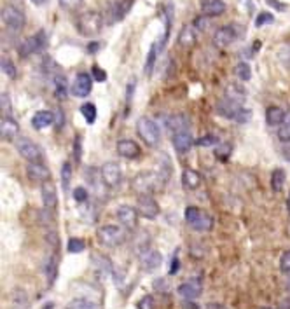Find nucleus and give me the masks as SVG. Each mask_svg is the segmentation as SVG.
Here are the masks:
<instances>
[{
	"instance_id": "b1692460",
	"label": "nucleus",
	"mask_w": 290,
	"mask_h": 309,
	"mask_svg": "<svg viewBox=\"0 0 290 309\" xmlns=\"http://www.w3.org/2000/svg\"><path fill=\"white\" fill-rule=\"evenodd\" d=\"M201 13L210 18L222 16V14L226 13L224 0H203V2H201Z\"/></svg>"
},
{
	"instance_id": "9b49d317",
	"label": "nucleus",
	"mask_w": 290,
	"mask_h": 309,
	"mask_svg": "<svg viewBox=\"0 0 290 309\" xmlns=\"http://www.w3.org/2000/svg\"><path fill=\"white\" fill-rule=\"evenodd\" d=\"M138 260H140V268L144 269L145 272H152V271H156V269L161 268L163 255H161V251L147 248V250H144L142 253H138Z\"/></svg>"
},
{
	"instance_id": "603ef678",
	"label": "nucleus",
	"mask_w": 290,
	"mask_h": 309,
	"mask_svg": "<svg viewBox=\"0 0 290 309\" xmlns=\"http://www.w3.org/2000/svg\"><path fill=\"white\" fill-rule=\"evenodd\" d=\"M208 18L210 16H205V14H201V16H198L194 21H192V26H194L196 30H207L208 28V25H210V21H208Z\"/></svg>"
},
{
	"instance_id": "4468645a",
	"label": "nucleus",
	"mask_w": 290,
	"mask_h": 309,
	"mask_svg": "<svg viewBox=\"0 0 290 309\" xmlns=\"http://www.w3.org/2000/svg\"><path fill=\"white\" fill-rule=\"evenodd\" d=\"M93 76L87 72H81L75 77L74 84H72V95L77 98H86L93 89Z\"/></svg>"
},
{
	"instance_id": "72a5a7b5",
	"label": "nucleus",
	"mask_w": 290,
	"mask_h": 309,
	"mask_svg": "<svg viewBox=\"0 0 290 309\" xmlns=\"http://www.w3.org/2000/svg\"><path fill=\"white\" fill-rule=\"evenodd\" d=\"M234 74H236V77L240 80H243V82H249L250 79H252V68H250V65L247 61H240L234 67Z\"/></svg>"
},
{
	"instance_id": "a19ab883",
	"label": "nucleus",
	"mask_w": 290,
	"mask_h": 309,
	"mask_svg": "<svg viewBox=\"0 0 290 309\" xmlns=\"http://www.w3.org/2000/svg\"><path fill=\"white\" fill-rule=\"evenodd\" d=\"M280 130H278V136L282 142H290V112L285 116V121L282 124L278 126Z\"/></svg>"
},
{
	"instance_id": "3c124183",
	"label": "nucleus",
	"mask_w": 290,
	"mask_h": 309,
	"mask_svg": "<svg viewBox=\"0 0 290 309\" xmlns=\"http://www.w3.org/2000/svg\"><path fill=\"white\" fill-rule=\"evenodd\" d=\"M60 5H62L63 9H66V11H77V9L83 5V0H60Z\"/></svg>"
},
{
	"instance_id": "a18cd8bd",
	"label": "nucleus",
	"mask_w": 290,
	"mask_h": 309,
	"mask_svg": "<svg viewBox=\"0 0 290 309\" xmlns=\"http://www.w3.org/2000/svg\"><path fill=\"white\" fill-rule=\"evenodd\" d=\"M271 23H274V16L271 13H259L257 18H255V26L257 28H261L264 25H271Z\"/></svg>"
},
{
	"instance_id": "4be33fe9",
	"label": "nucleus",
	"mask_w": 290,
	"mask_h": 309,
	"mask_svg": "<svg viewBox=\"0 0 290 309\" xmlns=\"http://www.w3.org/2000/svg\"><path fill=\"white\" fill-rule=\"evenodd\" d=\"M241 105L238 103V101L231 100V98H222V100L219 101V103L215 105V112L219 114L220 117H226V119H234L238 114V110H240Z\"/></svg>"
},
{
	"instance_id": "58836bf2",
	"label": "nucleus",
	"mask_w": 290,
	"mask_h": 309,
	"mask_svg": "<svg viewBox=\"0 0 290 309\" xmlns=\"http://www.w3.org/2000/svg\"><path fill=\"white\" fill-rule=\"evenodd\" d=\"M0 112H2V117H11V114H13V105H11L9 93L0 95Z\"/></svg>"
},
{
	"instance_id": "69168bd1",
	"label": "nucleus",
	"mask_w": 290,
	"mask_h": 309,
	"mask_svg": "<svg viewBox=\"0 0 290 309\" xmlns=\"http://www.w3.org/2000/svg\"><path fill=\"white\" fill-rule=\"evenodd\" d=\"M287 210H289L290 213V193H289V197H287Z\"/></svg>"
},
{
	"instance_id": "ea45409f",
	"label": "nucleus",
	"mask_w": 290,
	"mask_h": 309,
	"mask_svg": "<svg viewBox=\"0 0 290 309\" xmlns=\"http://www.w3.org/2000/svg\"><path fill=\"white\" fill-rule=\"evenodd\" d=\"M0 68H2V72H4L9 79H16L18 77L16 67H14V63L11 61L9 58H2V61H0Z\"/></svg>"
},
{
	"instance_id": "8fccbe9b",
	"label": "nucleus",
	"mask_w": 290,
	"mask_h": 309,
	"mask_svg": "<svg viewBox=\"0 0 290 309\" xmlns=\"http://www.w3.org/2000/svg\"><path fill=\"white\" fill-rule=\"evenodd\" d=\"M231 151H232V147L229 145V143H220V145L217 147L215 154H217V157H219V159L226 161V159L229 157V154H231Z\"/></svg>"
},
{
	"instance_id": "052dcab7",
	"label": "nucleus",
	"mask_w": 290,
	"mask_h": 309,
	"mask_svg": "<svg viewBox=\"0 0 290 309\" xmlns=\"http://www.w3.org/2000/svg\"><path fill=\"white\" fill-rule=\"evenodd\" d=\"M180 269V262H178V255H173V260L170 262V274H177V271Z\"/></svg>"
},
{
	"instance_id": "09e8293b",
	"label": "nucleus",
	"mask_w": 290,
	"mask_h": 309,
	"mask_svg": "<svg viewBox=\"0 0 290 309\" xmlns=\"http://www.w3.org/2000/svg\"><path fill=\"white\" fill-rule=\"evenodd\" d=\"M91 76L96 82H105V80H107V72L102 67H98V65H93L91 67Z\"/></svg>"
},
{
	"instance_id": "a211bd4d",
	"label": "nucleus",
	"mask_w": 290,
	"mask_h": 309,
	"mask_svg": "<svg viewBox=\"0 0 290 309\" xmlns=\"http://www.w3.org/2000/svg\"><path fill=\"white\" fill-rule=\"evenodd\" d=\"M116 149H117V154H119L121 157H124V159H137L142 152L140 145H138L135 140H129V138H123V140H119Z\"/></svg>"
},
{
	"instance_id": "f03ea898",
	"label": "nucleus",
	"mask_w": 290,
	"mask_h": 309,
	"mask_svg": "<svg viewBox=\"0 0 290 309\" xmlns=\"http://www.w3.org/2000/svg\"><path fill=\"white\" fill-rule=\"evenodd\" d=\"M159 182L165 184L166 180L161 176V173H154V172H144L138 173L137 176H133L131 180V191L140 194H152L159 189Z\"/></svg>"
},
{
	"instance_id": "37998d69",
	"label": "nucleus",
	"mask_w": 290,
	"mask_h": 309,
	"mask_svg": "<svg viewBox=\"0 0 290 309\" xmlns=\"http://www.w3.org/2000/svg\"><path fill=\"white\" fill-rule=\"evenodd\" d=\"M226 97L231 98V100H234V101H240V100H243L245 91L241 88H238V86H234V84H231V86L228 88V91H226Z\"/></svg>"
},
{
	"instance_id": "864d4df0",
	"label": "nucleus",
	"mask_w": 290,
	"mask_h": 309,
	"mask_svg": "<svg viewBox=\"0 0 290 309\" xmlns=\"http://www.w3.org/2000/svg\"><path fill=\"white\" fill-rule=\"evenodd\" d=\"M87 197H89V193H87L86 187H75L74 189V199L77 201V203H84V201H87Z\"/></svg>"
},
{
	"instance_id": "13d9d810",
	"label": "nucleus",
	"mask_w": 290,
	"mask_h": 309,
	"mask_svg": "<svg viewBox=\"0 0 290 309\" xmlns=\"http://www.w3.org/2000/svg\"><path fill=\"white\" fill-rule=\"evenodd\" d=\"M135 88H137V79L131 77V80L128 82V88H126V105L131 103L133 100V93H135Z\"/></svg>"
},
{
	"instance_id": "2eb2a0df",
	"label": "nucleus",
	"mask_w": 290,
	"mask_h": 309,
	"mask_svg": "<svg viewBox=\"0 0 290 309\" xmlns=\"http://www.w3.org/2000/svg\"><path fill=\"white\" fill-rule=\"evenodd\" d=\"M41 194H42V205L47 212H54L56 206H58V191H56V185L49 180L42 182L41 187Z\"/></svg>"
},
{
	"instance_id": "c03bdc74",
	"label": "nucleus",
	"mask_w": 290,
	"mask_h": 309,
	"mask_svg": "<svg viewBox=\"0 0 290 309\" xmlns=\"http://www.w3.org/2000/svg\"><path fill=\"white\" fill-rule=\"evenodd\" d=\"M196 145H198V147L219 145V136H215V135H205V136H201L199 140H196Z\"/></svg>"
},
{
	"instance_id": "4d7b16f0",
	"label": "nucleus",
	"mask_w": 290,
	"mask_h": 309,
	"mask_svg": "<svg viewBox=\"0 0 290 309\" xmlns=\"http://www.w3.org/2000/svg\"><path fill=\"white\" fill-rule=\"evenodd\" d=\"M154 297L152 295H145V297H142L140 301H138V304H137V308L138 309H150V308H154Z\"/></svg>"
},
{
	"instance_id": "6e6d98bb",
	"label": "nucleus",
	"mask_w": 290,
	"mask_h": 309,
	"mask_svg": "<svg viewBox=\"0 0 290 309\" xmlns=\"http://www.w3.org/2000/svg\"><path fill=\"white\" fill-rule=\"evenodd\" d=\"M280 269H282V272H285V274H290V250L282 255V259H280Z\"/></svg>"
},
{
	"instance_id": "bb28decb",
	"label": "nucleus",
	"mask_w": 290,
	"mask_h": 309,
	"mask_svg": "<svg viewBox=\"0 0 290 309\" xmlns=\"http://www.w3.org/2000/svg\"><path fill=\"white\" fill-rule=\"evenodd\" d=\"M285 116H287L285 110L276 107V105H271V107L266 109V122L269 126H273V128L282 124V122L285 121Z\"/></svg>"
},
{
	"instance_id": "f3484780",
	"label": "nucleus",
	"mask_w": 290,
	"mask_h": 309,
	"mask_svg": "<svg viewBox=\"0 0 290 309\" xmlns=\"http://www.w3.org/2000/svg\"><path fill=\"white\" fill-rule=\"evenodd\" d=\"M18 133H20V124L14 121L13 117H2V121H0V138H2V142H14L18 138Z\"/></svg>"
},
{
	"instance_id": "2f4dec72",
	"label": "nucleus",
	"mask_w": 290,
	"mask_h": 309,
	"mask_svg": "<svg viewBox=\"0 0 290 309\" xmlns=\"http://www.w3.org/2000/svg\"><path fill=\"white\" fill-rule=\"evenodd\" d=\"M285 178L287 175L282 168L273 170V173H271V189H273L274 193H282L283 187H285Z\"/></svg>"
},
{
	"instance_id": "f257e3e1",
	"label": "nucleus",
	"mask_w": 290,
	"mask_h": 309,
	"mask_svg": "<svg viewBox=\"0 0 290 309\" xmlns=\"http://www.w3.org/2000/svg\"><path fill=\"white\" fill-rule=\"evenodd\" d=\"M75 26L83 37H95L104 28V14L95 13V11H87L77 16Z\"/></svg>"
},
{
	"instance_id": "49530a36",
	"label": "nucleus",
	"mask_w": 290,
	"mask_h": 309,
	"mask_svg": "<svg viewBox=\"0 0 290 309\" xmlns=\"http://www.w3.org/2000/svg\"><path fill=\"white\" fill-rule=\"evenodd\" d=\"M199 215H201V210L196 208V206H187L186 213H184V217H186V222L189 224V226H191L192 222H194L196 218L199 217Z\"/></svg>"
},
{
	"instance_id": "7c9ffc66",
	"label": "nucleus",
	"mask_w": 290,
	"mask_h": 309,
	"mask_svg": "<svg viewBox=\"0 0 290 309\" xmlns=\"http://www.w3.org/2000/svg\"><path fill=\"white\" fill-rule=\"evenodd\" d=\"M191 227L194 231H199V232H207V231H210L211 227H213V218H211L208 213L201 212V215L192 222Z\"/></svg>"
},
{
	"instance_id": "79ce46f5",
	"label": "nucleus",
	"mask_w": 290,
	"mask_h": 309,
	"mask_svg": "<svg viewBox=\"0 0 290 309\" xmlns=\"http://www.w3.org/2000/svg\"><path fill=\"white\" fill-rule=\"evenodd\" d=\"M276 56H278V61L290 68V44H285V46L280 47L278 53H276Z\"/></svg>"
},
{
	"instance_id": "680f3d73",
	"label": "nucleus",
	"mask_w": 290,
	"mask_h": 309,
	"mask_svg": "<svg viewBox=\"0 0 290 309\" xmlns=\"http://www.w3.org/2000/svg\"><path fill=\"white\" fill-rule=\"evenodd\" d=\"M102 47H104V44H102V42H89V44H87V53L95 55L96 51L102 49Z\"/></svg>"
},
{
	"instance_id": "7ed1b4c3",
	"label": "nucleus",
	"mask_w": 290,
	"mask_h": 309,
	"mask_svg": "<svg viewBox=\"0 0 290 309\" xmlns=\"http://www.w3.org/2000/svg\"><path fill=\"white\" fill-rule=\"evenodd\" d=\"M126 227L119 226H102L96 232L98 236V243L104 245L107 248H117L121 245H124L128 241V232H126Z\"/></svg>"
},
{
	"instance_id": "f704fd0d",
	"label": "nucleus",
	"mask_w": 290,
	"mask_h": 309,
	"mask_svg": "<svg viewBox=\"0 0 290 309\" xmlns=\"http://www.w3.org/2000/svg\"><path fill=\"white\" fill-rule=\"evenodd\" d=\"M98 302L96 301H91V299H86V297H83V299H74V301H70L68 304H66V308H75V309H96L98 308Z\"/></svg>"
},
{
	"instance_id": "9d476101",
	"label": "nucleus",
	"mask_w": 290,
	"mask_h": 309,
	"mask_svg": "<svg viewBox=\"0 0 290 309\" xmlns=\"http://www.w3.org/2000/svg\"><path fill=\"white\" fill-rule=\"evenodd\" d=\"M133 4H135V0H117V2H114L108 7L107 14H104V16H108V25H114V23H119V21L124 19L126 14L129 13V9L133 7Z\"/></svg>"
},
{
	"instance_id": "a878e982",
	"label": "nucleus",
	"mask_w": 290,
	"mask_h": 309,
	"mask_svg": "<svg viewBox=\"0 0 290 309\" xmlns=\"http://www.w3.org/2000/svg\"><path fill=\"white\" fill-rule=\"evenodd\" d=\"M51 124H54V112H49V110H39L32 117V126L35 130H44Z\"/></svg>"
},
{
	"instance_id": "1a4fd4ad",
	"label": "nucleus",
	"mask_w": 290,
	"mask_h": 309,
	"mask_svg": "<svg viewBox=\"0 0 290 309\" xmlns=\"http://www.w3.org/2000/svg\"><path fill=\"white\" fill-rule=\"evenodd\" d=\"M100 173L104 176L107 187H117L123 182V168L116 161H107V163L102 164Z\"/></svg>"
},
{
	"instance_id": "5701e85b",
	"label": "nucleus",
	"mask_w": 290,
	"mask_h": 309,
	"mask_svg": "<svg viewBox=\"0 0 290 309\" xmlns=\"http://www.w3.org/2000/svg\"><path fill=\"white\" fill-rule=\"evenodd\" d=\"M93 268H95V272L100 276V278H107L108 274H112L114 268H112V260L108 259L107 255H100L95 253L91 257Z\"/></svg>"
},
{
	"instance_id": "39448f33",
	"label": "nucleus",
	"mask_w": 290,
	"mask_h": 309,
	"mask_svg": "<svg viewBox=\"0 0 290 309\" xmlns=\"http://www.w3.org/2000/svg\"><path fill=\"white\" fill-rule=\"evenodd\" d=\"M47 47V34L44 30L37 32L32 37H26L25 40H21L18 44V55L21 58H28L32 55H37V53H42V51Z\"/></svg>"
},
{
	"instance_id": "f8f14e48",
	"label": "nucleus",
	"mask_w": 290,
	"mask_h": 309,
	"mask_svg": "<svg viewBox=\"0 0 290 309\" xmlns=\"http://www.w3.org/2000/svg\"><path fill=\"white\" fill-rule=\"evenodd\" d=\"M137 208L144 218H156L159 215V205L150 194H140L137 199Z\"/></svg>"
},
{
	"instance_id": "c756f323",
	"label": "nucleus",
	"mask_w": 290,
	"mask_h": 309,
	"mask_svg": "<svg viewBox=\"0 0 290 309\" xmlns=\"http://www.w3.org/2000/svg\"><path fill=\"white\" fill-rule=\"evenodd\" d=\"M161 53V49H159V44L158 42H154L152 46H150L149 53H147V59H145V74L147 76H150L152 74V70L156 68V59H158V55Z\"/></svg>"
},
{
	"instance_id": "c9c22d12",
	"label": "nucleus",
	"mask_w": 290,
	"mask_h": 309,
	"mask_svg": "<svg viewBox=\"0 0 290 309\" xmlns=\"http://www.w3.org/2000/svg\"><path fill=\"white\" fill-rule=\"evenodd\" d=\"M81 114H83V117L86 119L87 124H95L96 121V107L95 103H83L81 105Z\"/></svg>"
},
{
	"instance_id": "0eeeda50",
	"label": "nucleus",
	"mask_w": 290,
	"mask_h": 309,
	"mask_svg": "<svg viewBox=\"0 0 290 309\" xmlns=\"http://www.w3.org/2000/svg\"><path fill=\"white\" fill-rule=\"evenodd\" d=\"M16 151L28 163H37V161H42V157H44V152H42L41 147L35 142H32V140H28V138H18Z\"/></svg>"
},
{
	"instance_id": "6e6552de",
	"label": "nucleus",
	"mask_w": 290,
	"mask_h": 309,
	"mask_svg": "<svg viewBox=\"0 0 290 309\" xmlns=\"http://www.w3.org/2000/svg\"><path fill=\"white\" fill-rule=\"evenodd\" d=\"M2 21H4V25L9 26L11 30H14V32H20L23 26H25L26 23V18L25 14H23V11L21 9H18L16 5H5L4 9H2Z\"/></svg>"
},
{
	"instance_id": "aec40b11",
	"label": "nucleus",
	"mask_w": 290,
	"mask_h": 309,
	"mask_svg": "<svg viewBox=\"0 0 290 309\" xmlns=\"http://www.w3.org/2000/svg\"><path fill=\"white\" fill-rule=\"evenodd\" d=\"M26 176H28L32 182H41L42 184V182L49 180L51 172L46 164H42L41 161H37V163H28V166H26Z\"/></svg>"
},
{
	"instance_id": "e2e57ef3",
	"label": "nucleus",
	"mask_w": 290,
	"mask_h": 309,
	"mask_svg": "<svg viewBox=\"0 0 290 309\" xmlns=\"http://www.w3.org/2000/svg\"><path fill=\"white\" fill-rule=\"evenodd\" d=\"M268 2V5H273V7L280 9V11H283V9H287L285 4H280V2H276V0H266Z\"/></svg>"
},
{
	"instance_id": "6ab92c4d",
	"label": "nucleus",
	"mask_w": 290,
	"mask_h": 309,
	"mask_svg": "<svg viewBox=\"0 0 290 309\" xmlns=\"http://www.w3.org/2000/svg\"><path fill=\"white\" fill-rule=\"evenodd\" d=\"M171 143H173V149L178 154H186V152L191 151V147L196 143V140L192 138V135L189 131H180V133L173 135Z\"/></svg>"
},
{
	"instance_id": "e433bc0d",
	"label": "nucleus",
	"mask_w": 290,
	"mask_h": 309,
	"mask_svg": "<svg viewBox=\"0 0 290 309\" xmlns=\"http://www.w3.org/2000/svg\"><path fill=\"white\" fill-rule=\"evenodd\" d=\"M72 175H74V172H72V164L68 163V161H65V163L62 164V187H63V191H68V187H70Z\"/></svg>"
},
{
	"instance_id": "de8ad7c7",
	"label": "nucleus",
	"mask_w": 290,
	"mask_h": 309,
	"mask_svg": "<svg viewBox=\"0 0 290 309\" xmlns=\"http://www.w3.org/2000/svg\"><path fill=\"white\" fill-rule=\"evenodd\" d=\"M72 152H74L75 163H81V155H83V140H81L79 135L74 138V147H72Z\"/></svg>"
},
{
	"instance_id": "393cba45",
	"label": "nucleus",
	"mask_w": 290,
	"mask_h": 309,
	"mask_svg": "<svg viewBox=\"0 0 290 309\" xmlns=\"http://www.w3.org/2000/svg\"><path fill=\"white\" fill-rule=\"evenodd\" d=\"M177 42H178V46L184 47V49H191V47H194L196 42H198L194 26H184V28L180 30V34H178Z\"/></svg>"
},
{
	"instance_id": "412c9836",
	"label": "nucleus",
	"mask_w": 290,
	"mask_h": 309,
	"mask_svg": "<svg viewBox=\"0 0 290 309\" xmlns=\"http://www.w3.org/2000/svg\"><path fill=\"white\" fill-rule=\"evenodd\" d=\"M166 130L170 131V133H180V131H187L191 121H189V117L186 114H173V116L166 117Z\"/></svg>"
},
{
	"instance_id": "bf43d9fd",
	"label": "nucleus",
	"mask_w": 290,
	"mask_h": 309,
	"mask_svg": "<svg viewBox=\"0 0 290 309\" xmlns=\"http://www.w3.org/2000/svg\"><path fill=\"white\" fill-rule=\"evenodd\" d=\"M63 124H65V116H63V110L60 109L54 112V126H56L58 130H62Z\"/></svg>"
},
{
	"instance_id": "dca6fc26",
	"label": "nucleus",
	"mask_w": 290,
	"mask_h": 309,
	"mask_svg": "<svg viewBox=\"0 0 290 309\" xmlns=\"http://www.w3.org/2000/svg\"><path fill=\"white\" fill-rule=\"evenodd\" d=\"M177 293L182 297V299H186V301H196V299L201 295V280L192 278V280L186 281V283L178 285Z\"/></svg>"
},
{
	"instance_id": "423d86ee",
	"label": "nucleus",
	"mask_w": 290,
	"mask_h": 309,
	"mask_svg": "<svg viewBox=\"0 0 290 309\" xmlns=\"http://www.w3.org/2000/svg\"><path fill=\"white\" fill-rule=\"evenodd\" d=\"M241 34H243V26H238V25L220 26L215 34H213V44H215L217 47H228L231 46L232 42L236 40Z\"/></svg>"
},
{
	"instance_id": "0e129e2a",
	"label": "nucleus",
	"mask_w": 290,
	"mask_h": 309,
	"mask_svg": "<svg viewBox=\"0 0 290 309\" xmlns=\"http://www.w3.org/2000/svg\"><path fill=\"white\" fill-rule=\"evenodd\" d=\"M32 2H33L35 5H42L44 2H46V0H32Z\"/></svg>"
},
{
	"instance_id": "473e14b6",
	"label": "nucleus",
	"mask_w": 290,
	"mask_h": 309,
	"mask_svg": "<svg viewBox=\"0 0 290 309\" xmlns=\"http://www.w3.org/2000/svg\"><path fill=\"white\" fill-rule=\"evenodd\" d=\"M44 272H46V278H47V283L53 285L54 280H56V276H58V259L56 257H49L44 266Z\"/></svg>"
},
{
	"instance_id": "cd10ccee",
	"label": "nucleus",
	"mask_w": 290,
	"mask_h": 309,
	"mask_svg": "<svg viewBox=\"0 0 290 309\" xmlns=\"http://www.w3.org/2000/svg\"><path fill=\"white\" fill-rule=\"evenodd\" d=\"M182 185L187 191H196V189L201 185V176H199V173L191 170V168H186L182 172Z\"/></svg>"
},
{
	"instance_id": "20e7f679",
	"label": "nucleus",
	"mask_w": 290,
	"mask_h": 309,
	"mask_svg": "<svg viewBox=\"0 0 290 309\" xmlns=\"http://www.w3.org/2000/svg\"><path fill=\"white\" fill-rule=\"evenodd\" d=\"M137 133L138 136L144 140L147 147H158L159 140H161V131L156 121H152L150 117H140L137 121Z\"/></svg>"
},
{
	"instance_id": "5fc2aeb1",
	"label": "nucleus",
	"mask_w": 290,
	"mask_h": 309,
	"mask_svg": "<svg viewBox=\"0 0 290 309\" xmlns=\"http://www.w3.org/2000/svg\"><path fill=\"white\" fill-rule=\"evenodd\" d=\"M250 117H252V112H250L249 109H243V107H240V110H238L236 117H234V121L241 122V124H245V122L250 121Z\"/></svg>"
},
{
	"instance_id": "c85d7f7f",
	"label": "nucleus",
	"mask_w": 290,
	"mask_h": 309,
	"mask_svg": "<svg viewBox=\"0 0 290 309\" xmlns=\"http://www.w3.org/2000/svg\"><path fill=\"white\" fill-rule=\"evenodd\" d=\"M53 86H54V95L58 100H65L66 98V91H68V82H66V77L60 72H56L53 76Z\"/></svg>"
},
{
	"instance_id": "ddd939ff",
	"label": "nucleus",
	"mask_w": 290,
	"mask_h": 309,
	"mask_svg": "<svg viewBox=\"0 0 290 309\" xmlns=\"http://www.w3.org/2000/svg\"><path fill=\"white\" fill-rule=\"evenodd\" d=\"M116 215L121 226H124L128 231H133L138 224V215H140V212H138V208H133V206L129 205H121L119 208H117Z\"/></svg>"
},
{
	"instance_id": "4c0bfd02",
	"label": "nucleus",
	"mask_w": 290,
	"mask_h": 309,
	"mask_svg": "<svg viewBox=\"0 0 290 309\" xmlns=\"http://www.w3.org/2000/svg\"><path fill=\"white\" fill-rule=\"evenodd\" d=\"M66 250L70 253H83L86 250V241L81 238H70L66 243Z\"/></svg>"
}]
</instances>
